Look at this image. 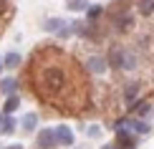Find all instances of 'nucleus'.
Listing matches in <instances>:
<instances>
[{
	"label": "nucleus",
	"mask_w": 154,
	"mask_h": 149,
	"mask_svg": "<svg viewBox=\"0 0 154 149\" xmlns=\"http://www.w3.org/2000/svg\"><path fill=\"white\" fill-rule=\"evenodd\" d=\"M8 149H23V147H20V144H10Z\"/></svg>",
	"instance_id": "21"
},
{
	"label": "nucleus",
	"mask_w": 154,
	"mask_h": 149,
	"mask_svg": "<svg viewBox=\"0 0 154 149\" xmlns=\"http://www.w3.org/2000/svg\"><path fill=\"white\" fill-rule=\"evenodd\" d=\"M134 124L137 121H131V119H121V121H116V129L119 132H134Z\"/></svg>",
	"instance_id": "14"
},
{
	"label": "nucleus",
	"mask_w": 154,
	"mask_h": 149,
	"mask_svg": "<svg viewBox=\"0 0 154 149\" xmlns=\"http://www.w3.org/2000/svg\"><path fill=\"white\" fill-rule=\"evenodd\" d=\"M124 96H126V101H131L134 96H137V83H131V86L126 88V94H124Z\"/></svg>",
	"instance_id": "19"
},
{
	"label": "nucleus",
	"mask_w": 154,
	"mask_h": 149,
	"mask_svg": "<svg viewBox=\"0 0 154 149\" xmlns=\"http://www.w3.org/2000/svg\"><path fill=\"white\" fill-rule=\"evenodd\" d=\"M15 88H18V81L15 79H3V81H0V91H3V94L13 96V94H15Z\"/></svg>",
	"instance_id": "8"
},
{
	"label": "nucleus",
	"mask_w": 154,
	"mask_h": 149,
	"mask_svg": "<svg viewBox=\"0 0 154 149\" xmlns=\"http://www.w3.org/2000/svg\"><path fill=\"white\" fill-rule=\"evenodd\" d=\"M35 124H38V116H35V114H25V116H23V121H20V126L25 129V132H33Z\"/></svg>",
	"instance_id": "9"
},
{
	"label": "nucleus",
	"mask_w": 154,
	"mask_h": 149,
	"mask_svg": "<svg viewBox=\"0 0 154 149\" xmlns=\"http://www.w3.org/2000/svg\"><path fill=\"white\" fill-rule=\"evenodd\" d=\"M5 66H8V68H18V66H20V56H18V53H8Z\"/></svg>",
	"instance_id": "15"
},
{
	"label": "nucleus",
	"mask_w": 154,
	"mask_h": 149,
	"mask_svg": "<svg viewBox=\"0 0 154 149\" xmlns=\"http://www.w3.org/2000/svg\"><path fill=\"white\" fill-rule=\"evenodd\" d=\"M58 141H56V129H41L38 134V147L41 149H53Z\"/></svg>",
	"instance_id": "2"
},
{
	"label": "nucleus",
	"mask_w": 154,
	"mask_h": 149,
	"mask_svg": "<svg viewBox=\"0 0 154 149\" xmlns=\"http://www.w3.org/2000/svg\"><path fill=\"white\" fill-rule=\"evenodd\" d=\"M88 134H91V137H99L101 129H99V126H91V129H88Z\"/></svg>",
	"instance_id": "20"
},
{
	"label": "nucleus",
	"mask_w": 154,
	"mask_h": 149,
	"mask_svg": "<svg viewBox=\"0 0 154 149\" xmlns=\"http://www.w3.org/2000/svg\"><path fill=\"white\" fill-rule=\"evenodd\" d=\"M134 132L137 134H146L149 132V124H146V121H137V124H134Z\"/></svg>",
	"instance_id": "18"
},
{
	"label": "nucleus",
	"mask_w": 154,
	"mask_h": 149,
	"mask_svg": "<svg viewBox=\"0 0 154 149\" xmlns=\"http://www.w3.org/2000/svg\"><path fill=\"white\" fill-rule=\"evenodd\" d=\"M109 63H111L114 68H131L134 66V58L131 56H126V51H121V48H114L111 53H109Z\"/></svg>",
	"instance_id": "1"
},
{
	"label": "nucleus",
	"mask_w": 154,
	"mask_h": 149,
	"mask_svg": "<svg viewBox=\"0 0 154 149\" xmlns=\"http://www.w3.org/2000/svg\"><path fill=\"white\" fill-rule=\"evenodd\" d=\"M46 30H51V33H58V30L66 28V20H61V18H51V20H46V25H43Z\"/></svg>",
	"instance_id": "7"
},
{
	"label": "nucleus",
	"mask_w": 154,
	"mask_h": 149,
	"mask_svg": "<svg viewBox=\"0 0 154 149\" xmlns=\"http://www.w3.org/2000/svg\"><path fill=\"white\" fill-rule=\"evenodd\" d=\"M104 149H114V147H111V144H109V147H104Z\"/></svg>",
	"instance_id": "22"
},
{
	"label": "nucleus",
	"mask_w": 154,
	"mask_h": 149,
	"mask_svg": "<svg viewBox=\"0 0 154 149\" xmlns=\"http://www.w3.org/2000/svg\"><path fill=\"white\" fill-rule=\"evenodd\" d=\"M86 15H88V18H91V20H96V18H99V15H101V5H91V8H88V10H86Z\"/></svg>",
	"instance_id": "17"
},
{
	"label": "nucleus",
	"mask_w": 154,
	"mask_h": 149,
	"mask_svg": "<svg viewBox=\"0 0 154 149\" xmlns=\"http://www.w3.org/2000/svg\"><path fill=\"white\" fill-rule=\"evenodd\" d=\"M0 68H3V61H0Z\"/></svg>",
	"instance_id": "23"
},
{
	"label": "nucleus",
	"mask_w": 154,
	"mask_h": 149,
	"mask_svg": "<svg viewBox=\"0 0 154 149\" xmlns=\"http://www.w3.org/2000/svg\"><path fill=\"white\" fill-rule=\"evenodd\" d=\"M114 25H116L119 30L131 28V15H126V13H124V15H116V18H114Z\"/></svg>",
	"instance_id": "11"
},
{
	"label": "nucleus",
	"mask_w": 154,
	"mask_h": 149,
	"mask_svg": "<svg viewBox=\"0 0 154 149\" xmlns=\"http://www.w3.org/2000/svg\"><path fill=\"white\" fill-rule=\"evenodd\" d=\"M86 68L91 71V73H104V71L109 68V61H106V58H101V56H91L86 61Z\"/></svg>",
	"instance_id": "3"
},
{
	"label": "nucleus",
	"mask_w": 154,
	"mask_h": 149,
	"mask_svg": "<svg viewBox=\"0 0 154 149\" xmlns=\"http://www.w3.org/2000/svg\"><path fill=\"white\" fill-rule=\"evenodd\" d=\"M46 79H48V83H51V86H53V88H58L61 83H63V73H61L58 68H51L48 73H46Z\"/></svg>",
	"instance_id": "6"
},
{
	"label": "nucleus",
	"mask_w": 154,
	"mask_h": 149,
	"mask_svg": "<svg viewBox=\"0 0 154 149\" xmlns=\"http://www.w3.org/2000/svg\"><path fill=\"white\" fill-rule=\"evenodd\" d=\"M0 129H3V134H13L15 132V121L10 119V114H5L3 119H0Z\"/></svg>",
	"instance_id": "10"
},
{
	"label": "nucleus",
	"mask_w": 154,
	"mask_h": 149,
	"mask_svg": "<svg viewBox=\"0 0 154 149\" xmlns=\"http://www.w3.org/2000/svg\"><path fill=\"white\" fill-rule=\"evenodd\" d=\"M66 8L73 10V13H83V10L91 8V5H88V0H66Z\"/></svg>",
	"instance_id": "5"
},
{
	"label": "nucleus",
	"mask_w": 154,
	"mask_h": 149,
	"mask_svg": "<svg viewBox=\"0 0 154 149\" xmlns=\"http://www.w3.org/2000/svg\"><path fill=\"white\" fill-rule=\"evenodd\" d=\"M56 141H58L61 147H71V144H73L71 129H68V126H58V129H56Z\"/></svg>",
	"instance_id": "4"
},
{
	"label": "nucleus",
	"mask_w": 154,
	"mask_h": 149,
	"mask_svg": "<svg viewBox=\"0 0 154 149\" xmlns=\"http://www.w3.org/2000/svg\"><path fill=\"white\" fill-rule=\"evenodd\" d=\"M139 10H142V15H152L154 13V0H139Z\"/></svg>",
	"instance_id": "13"
},
{
	"label": "nucleus",
	"mask_w": 154,
	"mask_h": 149,
	"mask_svg": "<svg viewBox=\"0 0 154 149\" xmlns=\"http://www.w3.org/2000/svg\"><path fill=\"white\" fill-rule=\"evenodd\" d=\"M131 111L134 114H146V111H149V104H146V101H139V104H134V106H131Z\"/></svg>",
	"instance_id": "16"
},
{
	"label": "nucleus",
	"mask_w": 154,
	"mask_h": 149,
	"mask_svg": "<svg viewBox=\"0 0 154 149\" xmlns=\"http://www.w3.org/2000/svg\"><path fill=\"white\" fill-rule=\"evenodd\" d=\"M18 106H20V99H18V96H10V99L5 101V106H3V114H13Z\"/></svg>",
	"instance_id": "12"
}]
</instances>
